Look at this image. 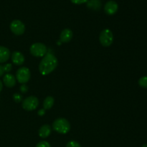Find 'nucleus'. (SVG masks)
Listing matches in <instances>:
<instances>
[{"label": "nucleus", "mask_w": 147, "mask_h": 147, "mask_svg": "<svg viewBox=\"0 0 147 147\" xmlns=\"http://www.w3.org/2000/svg\"><path fill=\"white\" fill-rule=\"evenodd\" d=\"M57 65L58 60L54 55L46 54L39 64V72L42 76H47L55 70Z\"/></svg>", "instance_id": "obj_1"}, {"label": "nucleus", "mask_w": 147, "mask_h": 147, "mask_svg": "<svg viewBox=\"0 0 147 147\" xmlns=\"http://www.w3.org/2000/svg\"><path fill=\"white\" fill-rule=\"evenodd\" d=\"M53 129L55 131L60 134H66L70 130V124L65 118H59L53 123Z\"/></svg>", "instance_id": "obj_2"}, {"label": "nucleus", "mask_w": 147, "mask_h": 147, "mask_svg": "<svg viewBox=\"0 0 147 147\" xmlns=\"http://www.w3.org/2000/svg\"><path fill=\"white\" fill-rule=\"evenodd\" d=\"M99 41L103 47H110L113 42V34L109 29L102 30L99 35Z\"/></svg>", "instance_id": "obj_3"}, {"label": "nucleus", "mask_w": 147, "mask_h": 147, "mask_svg": "<svg viewBox=\"0 0 147 147\" xmlns=\"http://www.w3.org/2000/svg\"><path fill=\"white\" fill-rule=\"evenodd\" d=\"M30 52L34 57H44L47 53V48L46 45L41 42H36L30 46Z\"/></svg>", "instance_id": "obj_4"}, {"label": "nucleus", "mask_w": 147, "mask_h": 147, "mask_svg": "<svg viewBox=\"0 0 147 147\" xmlns=\"http://www.w3.org/2000/svg\"><path fill=\"white\" fill-rule=\"evenodd\" d=\"M39 106V99L36 96H30L26 98L22 103L23 109L27 111H32L37 109Z\"/></svg>", "instance_id": "obj_5"}, {"label": "nucleus", "mask_w": 147, "mask_h": 147, "mask_svg": "<svg viewBox=\"0 0 147 147\" xmlns=\"http://www.w3.org/2000/svg\"><path fill=\"white\" fill-rule=\"evenodd\" d=\"M31 78V72L26 67H22L17 70L16 80L21 84H25Z\"/></svg>", "instance_id": "obj_6"}, {"label": "nucleus", "mask_w": 147, "mask_h": 147, "mask_svg": "<svg viewBox=\"0 0 147 147\" xmlns=\"http://www.w3.org/2000/svg\"><path fill=\"white\" fill-rule=\"evenodd\" d=\"M9 27L11 32L17 36L22 35L25 32V25L19 20H13L10 24Z\"/></svg>", "instance_id": "obj_7"}, {"label": "nucleus", "mask_w": 147, "mask_h": 147, "mask_svg": "<svg viewBox=\"0 0 147 147\" xmlns=\"http://www.w3.org/2000/svg\"><path fill=\"white\" fill-rule=\"evenodd\" d=\"M119 9V4L113 0L107 1L104 5V11L108 15H113Z\"/></svg>", "instance_id": "obj_8"}, {"label": "nucleus", "mask_w": 147, "mask_h": 147, "mask_svg": "<svg viewBox=\"0 0 147 147\" xmlns=\"http://www.w3.org/2000/svg\"><path fill=\"white\" fill-rule=\"evenodd\" d=\"M11 59L12 63L14 65L18 66H20L24 64V61H25L24 55L19 51L13 52L11 55Z\"/></svg>", "instance_id": "obj_9"}, {"label": "nucleus", "mask_w": 147, "mask_h": 147, "mask_svg": "<svg viewBox=\"0 0 147 147\" xmlns=\"http://www.w3.org/2000/svg\"><path fill=\"white\" fill-rule=\"evenodd\" d=\"M73 37V32L70 29L65 28L61 32L60 35V41L63 43L69 42Z\"/></svg>", "instance_id": "obj_10"}, {"label": "nucleus", "mask_w": 147, "mask_h": 147, "mask_svg": "<svg viewBox=\"0 0 147 147\" xmlns=\"http://www.w3.org/2000/svg\"><path fill=\"white\" fill-rule=\"evenodd\" d=\"M16 77L10 73H7L3 78V83L7 88H13L16 85Z\"/></svg>", "instance_id": "obj_11"}, {"label": "nucleus", "mask_w": 147, "mask_h": 147, "mask_svg": "<svg viewBox=\"0 0 147 147\" xmlns=\"http://www.w3.org/2000/svg\"><path fill=\"white\" fill-rule=\"evenodd\" d=\"M51 132L52 129L51 127H50V125L45 124L42 125V126L40 128L38 131V134L39 136H40V137H41L42 139H46V138H47L50 134H51Z\"/></svg>", "instance_id": "obj_12"}, {"label": "nucleus", "mask_w": 147, "mask_h": 147, "mask_svg": "<svg viewBox=\"0 0 147 147\" xmlns=\"http://www.w3.org/2000/svg\"><path fill=\"white\" fill-rule=\"evenodd\" d=\"M10 57V51L7 47L0 45V63H6Z\"/></svg>", "instance_id": "obj_13"}, {"label": "nucleus", "mask_w": 147, "mask_h": 147, "mask_svg": "<svg viewBox=\"0 0 147 147\" xmlns=\"http://www.w3.org/2000/svg\"><path fill=\"white\" fill-rule=\"evenodd\" d=\"M55 103V99L53 96H47L43 102V109L45 110H50L52 109Z\"/></svg>", "instance_id": "obj_14"}, {"label": "nucleus", "mask_w": 147, "mask_h": 147, "mask_svg": "<svg viewBox=\"0 0 147 147\" xmlns=\"http://www.w3.org/2000/svg\"><path fill=\"white\" fill-rule=\"evenodd\" d=\"M87 7L93 10H99L101 7L100 0H88L87 2Z\"/></svg>", "instance_id": "obj_15"}, {"label": "nucleus", "mask_w": 147, "mask_h": 147, "mask_svg": "<svg viewBox=\"0 0 147 147\" xmlns=\"http://www.w3.org/2000/svg\"><path fill=\"white\" fill-rule=\"evenodd\" d=\"M139 85L140 87L147 88V76H143L139 80Z\"/></svg>", "instance_id": "obj_16"}, {"label": "nucleus", "mask_w": 147, "mask_h": 147, "mask_svg": "<svg viewBox=\"0 0 147 147\" xmlns=\"http://www.w3.org/2000/svg\"><path fill=\"white\" fill-rule=\"evenodd\" d=\"M66 147H81L80 144L78 142L76 141H70L69 142H67Z\"/></svg>", "instance_id": "obj_17"}, {"label": "nucleus", "mask_w": 147, "mask_h": 147, "mask_svg": "<svg viewBox=\"0 0 147 147\" xmlns=\"http://www.w3.org/2000/svg\"><path fill=\"white\" fill-rule=\"evenodd\" d=\"M35 147H51L50 144L46 141H42V142H39L37 144Z\"/></svg>", "instance_id": "obj_18"}, {"label": "nucleus", "mask_w": 147, "mask_h": 147, "mask_svg": "<svg viewBox=\"0 0 147 147\" xmlns=\"http://www.w3.org/2000/svg\"><path fill=\"white\" fill-rule=\"evenodd\" d=\"M13 99H14V100L16 103H20L22 100V96L20 93H14L13 95Z\"/></svg>", "instance_id": "obj_19"}, {"label": "nucleus", "mask_w": 147, "mask_h": 147, "mask_svg": "<svg viewBox=\"0 0 147 147\" xmlns=\"http://www.w3.org/2000/svg\"><path fill=\"white\" fill-rule=\"evenodd\" d=\"M3 68H4V72L8 73H9L11 70V69H12V65H11V64H10V63H7V64H5L3 66Z\"/></svg>", "instance_id": "obj_20"}, {"label": "nucleus", "mask_w": 147, "mask_h": 147, "mask_svg": "<svg viewBox=\"0 0 147 147\" xmlns=\"http://www.w3.org/2000/svg\"><path fill=\"white\" fill-rule=\"evenodd\" d=\"M20 90L22 93H27V90H28V87H27L25 84H22V86H20Z\"/></svg>", "instance_id": "obj_21"}, {"label": "nucleus", "mask_w": 147, "mask_h": 147, "mask_svg": "<svg viewBox=\"0 0 147 147\" xmlns=\"http://www.w3.org/2000/svg\"><path fill=\"white\" fill-rule=\"evenodd\" d=\"M70 1L75 4H82L84 3H87L88 0H70Z\"/></svg>", "instance_id": "obj_22"}, {"label": "nucleus", "mask_w": 147, "mask_h": 147, "mask_svg": "<svg viewBox=\"0 0 147 147\" xmlns=\"http://www.w3.org/2000/svg\"><path fill=\"white\" fill-rule=\"evenodd\" d=\"M37 113H38V115L40 116H44V115L45 114V110L44 109H40V110L38 111V112H37Z\"/></svg>", "instance_id": "obj_23"}, {"label": "nucleus", "mask_w": 147, "mask_h": 147, "mask_svg": "<svg viewBox=\"0 0 147 147\" xmlns=\"http://www.w3.org/2000/svg\"><path fill=\"white\" fill-rule=\"evenodd\" d=\"M4 68H3V66L1 65H0V77H1V76L4 75Z\"/></svg>", "instance_id": "obj_24"}, {"label": "nucleus", "mask_w": 147, "mask_h": 147, "mask_svg": "<svg viewBox=\"0 0 147 147\" xmlns=\"http://www.w3.org/2000/svg\"><path fill=\"white\" fill-rule=\"evenodd\" d=\"M2 89H3V83L0 80V93H1V91L2 90Z\"/></svg>", "instance_id": "obj_25"}, {"label": "nucleus", "mask_w": 147, "mask_h": 147, "mask_svg": "<svg viewBox=\"0 0 147 147\" xmlns=\"http://www.w3.org/2000/svg\"><path fill=\"white\" fill-rule=\"evenodd\" d=\"M142 147H147V144H144Z\"/></svg>", "instance_id": "obj_26"}]
</instances>
